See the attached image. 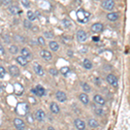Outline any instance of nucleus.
Returning <instances> with one entry per match:
<instances>
[{
  "label": "nucleus",
  "instance_id": "f257e3e1",
  "mask_svg": "<svg viewBox=\"0 0 130 130\" xmlns=\"http://www.w3.org/2000/svg\"><path fill=\"white\" fill-rule=\"evenodd\" d=\"M76 17L79 22L82 23V24H86V23H88L89 20L90 13L83 9H80L76 12Z\"/></svg>",
  "mask_w": 130,
  "mask_h": 130
},
{
  "label": "nucleus",
  "instance_id": "f03ea898",
  "mask_svg": "<svg viewBox=\"0 0 130 130\" xmlns=\"http://www.w3.org/2000/svg\"><path fill=\"white\" fill-rule=\"evenodd\" d=\"M29 111V106L25 103H19L17 107V113L19 115L25 116Z\"/></svg>",
  "mask_w": 130,
  "mask_h": 130
},
{
  "label": "nucleus",
  "instance_id": "7ed1b4c3",
  "mask_svg": "<svg viewBox=\"0 0 130 130\" xmlns=\"http://www.w3.org/2000/svg\"><path fill=\"white\" fill-rule=\"evenodd\" d=\"M31 92H32L34 95H37V96H43L45 95V93H46L45 89L40 85H37L35 89H31Z\"/></svg>",
  "mask_w": 130,
  "mask_h": 130
},
{
  "label": "nucleus",
  "instance_id": "20e7f679",
  "mask_svg": "<svg viewBox=\"0 0 130 130\" xmlns=\"http://www.w3.org/2000/svg\"><path fill=\"white\" fill-rule=\"evenodd\" d=\"M102 6L107 10H111L115 7V2L113 0H104L102 3Z\"/></svg>",
  "mask_w": 130,
  "mask_h": 130
},
{
  "label": "nucleus",
  "instance_id": "39448f33",
  "mask_svg": "<svg viewBox=\"0 0 130 130\" xmlns=\"http://www.w3.org/2000/svg\"><path fill=\"white\" fill-rule=\"evenodd\" d=\"M106 80L110 85H112L113 87L116 88L117 86H118V80H117V78L114 75H112V74L108 75H107Z\"/></svg>",
  "mask_w": 130,
  "mask_h": 130
},
{
  "label": "nucleus",
  "instance_id": "423d86ee",
  "mask_svg": "<svg viewBox=\"0 0 130 130\" xmlns=\"http://www.w3.org/2000/svg\"><path fill=\"white\" fill-rule=\"evenodd\" d=\"M76 37H77V40L78 42H80V43H84V42L87 40V34H86V32L84 30H78V32H77L76 34Z\"/></svg>",
  "mask_w": 130,
  "mask_h": 130
},
{
  "label": "nucleus",
  "instance_id": "0eeeda50",
  "mask_svg": "<svg viewBox=\"0 0 130 130\" xmlns=\"http://www.w3.org/2000/svg\"><path fill=\"white\" fill-rule=\"evenodd\" d=\"M9 72L12 76H18L20 75V70L16 65H11L9 67Z\"/></svg>",
  "mask_w": 130,
  "mask_h": 130
},
{
  "label": "nucleus",
  "instance_id": "6e6552de",
  "mask_svg": "<svg viewBox=\"0 0 130 130\" xmlns=\"http://www.w3.org/2000/svg\"><path fill=\"white\" fill-rule=\"evenodd\" d=\"M14 125L18 129H24L25 128V123L24 121L21 120L19 118H15L14 119Z\"/></svg>",
  "mask_w": 130,
  "mask_h": 130
},
{
  "label": "nucleus",
  "instance_id": "1a4fd4ad",
  "mask_svg": "<svg viewBox=\"0 0 130 130\" xmlns=\"http://www.w3.org/2000/svg\"><path fill=\"white\" fill-rule=\"evenodd\" d=\"M45 116H46L45 113L43 112L42 109H38L35 114L36 119H37L38 121H44V119H45Z\"/></svg>",
  "mask_w": 130,
  "mask_h": 130
},
{
  "label": "nucleus",
  "instance_id": "9d476101",
  "mask_svg": "<svg viewBox=\"0 0 130 130\" xmlns=\"http://www.w3.org/2000/svg\"><path fill=\"white\" fill-rule=\"evenodd\" d=\"M56 99H57L59 102H64L65 101L67 100V95L64 92L62 91H57L56 94Z\"/></svg>",
  "mask_w": 130,
  "mask_h": 130
},
{
  "label": "nucleus",
  "instance_id": "9b49d317",
  "mask_svg": "<svg viewBox=\"0 0 130 130\" xmlns=\"http://www.w3.org/2000/svg\"><path fill=\"white\" fill-rule=\"evenodd\" d=\"M91 30L94 31V32H102L103 30V25L100 23H95L92 25Z\"/></svg>",
  "mask_w": 130,
  "mask_h": 130
},
{
  "label": "nucleus",
  "instance_id": "f8f14e48",
  "mask_svg": "<svg viewBox=\"0 0 130 130\" xmlns=\"http://www.w3.org/2000/svg\"><path fill=\"white\" fill-rule=\"evenodd\" d=\"M40 56L46 61H50L52 58L51 53H50V51H48V50H42V51L40 52Z\"/></svg>",
  "mask_w": 130,
  "mask_h": 130
},
{
  "label": "nucleus",
  "instance_id": "ddd939ff",
  "mask_svg": "<svg viewBox=\"0 0 130 130\" xmlns=\"http://www.w3.org/2000/svg\"><path fill=\"white\" fill-rule=\"evenodd\" d=\"M74 123H75V127H76L77 129L83 130V129L85 128V123H84V121L80 120V119H76V120H75Z\"/></svg>",
  "mask_w": 130,
  "mask_h": 130
},
{
  "label": "nucleus",
  "instance_id": "4468645a",
  "mask_svg": "<svg viewBox=\"0 0 130 130\" xmlns=\"http://www.w3.org/2000/svg\"><path fill=\"white\" fill-rule=\"evenodd\" d=\"M34 70H35V72L38 75H40V76H43V75H44V72H43V68H42V66L37 63L34 64Z\"/></svg>",
  "mask_w": 130,
  "mask_h": 130
},
{
  "label": "nucleus",
  "instance_id": "2eb2a0df",
  "mask_svg": "<svg viewBox=\"0 0 130 130\" xmlns=\"http://www.w3.org/2000/svg\"><path fill=\"white\" fill-rule=\"evenodd\" d=\"M17 62L20 65H22V66H26V65L28 64V60H27V58L24 57V56H18V57H17Z\"/></svg>",
  "mask_w": 130,
  "mask_h": 130
},
{
  "label": "nucleus",
  "instance_id": "dca6fc26",
  "mask_svg": "<svg viewBox=\"0 0 130 130\" xmlns=\"http://www.w3.org/2000/svg\"><path fill=\"white\" fill-rule=\"evenodd\" d=\"M94 101H95L97 104H99V105L102 106L105 104V100H104V98H102V96H101L100 95H95L94 96Z\"/></svg>",
  "mask_w": 130,
  "mask_h": 130
},
{
  "label": "nucleus",
  "instance_id": "f3484780",
  "mask_svg": "<svg viewBox=\"0 0 130 130\" xmlns=\"http://www.w3.org/2000/svg\"><path fill=\"white\" fill-rule=\"evenodd\" d=\"M50 110H51V112L53 113V114H58V113L60 112L59 106H58L56 102H52V103L50 104Z\"/></svg>",
  "mask_w": 130,
  "mask_h": 130
},
{
  "label": "nucleus",
  "instance_id": "a211bd4d",
  "mask_svg": "<svg viewBox=\"0 0 130 130\" xmlns=\"http://www.w3.org/2000/svg\"><path fill=\"white\" fill-rule=\"evenodd\" d=\"M107 18H108L109 21H112V22H115L119 18V15L115 12H111V13H108L107 15Z\"/></svg>",
  "mask_w": 130,
  "mask_h": 130
},
{
  "label": "nucleus",
  "instance_id": "6ab92c4d",
  "mask_svg": "<svg viewBox=\"0 0 130 130\" xmlns=\"http://www.w3.org/2000/svg\"><path fill=\"white\" fill-rule=\"evenodd\" d=\"M79 99L82 102H83V104H85V105H87L88 103L89 102V96H88L86 94L84 93H82L80 95H79Z\"/></svg>",
  "mask_w": 130,
  "mask_h": 130
},
{
  "label": "nucleus",
  "instance_id": "aec40b11",
  "mask_svg": "<svg viewBox=\"0 0 130 130\" xmlns=\"http://www.w3.org/2000/svg\"><path fill=\"white\" fill-rule=\"evenodd\" d=\"M9 11L10 14H12V15H17V14L20 13L21 10H19V8L18 7V6H10V7H9Z\"/></svg>",
  "mask_w": 130,
  "mask_h": 130
},
{
  "label": "nucleus",
  "instance_id": "412c9836",
  "mask_svg": "<svg viewBox=\"0 0 130 130\" xmlns=\"http://www.w3.org/2000/svg\"><path fill=\"white\" fill-rule=\"evenodd\" d=\"M49 46H50V50H51L52 51H57V50H59V44H58V43L55 41L50 42Z\"/></svg>",
  "mask_w": 130,
  "mask_h": 130
},
{
  "label": "nucleus",
  "instance_id": "4be33fe9",
  "mask_svg": "<svg viewBox=\"0 0 130 130\" xmlns=\"http://www.w3.org/2000/svg\"><path fill=\"white\" fill-rule=\"evenodd\" d=\"M83 67H84L86 70H91L92 67H93V64H92L90 60L84 59V61H83Z\"/></svg>",
  "mask_w": 130,
  "mask_h": 130
},
{
  "label": "nucleus",
  "instance_id": "5701e85b",
  "mask_svg": "<svg viewBox=\"0 0 130 130\" xmlns=\"http://www.w3.org/2000/svg\"><path fill=\"white\" fill-rule=\"evenodd\" d=\"M21 53H22V56H24V57H26V58L30 57L31 56L30 51L28 49H26V48H24V49L21 50Z\"/></svg>",
  "mask_w": 130,
  "mask_h": 130
},
{
  "label": "nucleus",
  "instance_id": "b1692460",
  "mask_svg": "<svg viewBox=\"0 0 130 130\" xmlns=\"http://www.w3.org/2000/svg\"><path fill=\"white\" fill-rule=\"evenodd\" d=\"M88 123H89V126L91 127H97L99 124H98L97 121H95V119H89V121H88Z\"/></svg>",
  "mask_w": 130,
  "mask_h": 130
},
{
  "label": "nucleus",
  "instance_id": "393cba45",
  "mask_svg": "<svg viewBox=\"0 0 130 130\" xmlns=\"http://www.w3.org/2000/svg\"><path fill=\"white\" fill-rule=\"evenodd\" d=\"M27 18H29V20H30V21H34L36 18V15H35V13L33 11H30V10H29L28 12H27Z\"/></svg>",
  "mask_w": 130,
  "mask_h": 130
},
{
  "label": "nucleus",
  "instance_id": "a878e982",
  "mask_svg": "<svg viewBox=\"0 0 130 130\" xmlns=\"http://www.w3.org/2000/svg\"><path fill=\"white\" fill-rule=\"evenodd\" d=\"M9 50H10V52L12 54V55H15V54L18 53V47H17L16 45H11V46H10Z\"/></svg>",
  "mask_w": 130,
  "mask_h": 130
},
{
  "label": "nucleus",
  "instance_id": "bb28decb",
  "mask_svg": "<svg viewBox=\"0 0 130 130\" xmlns=\"http://www.w3.org/2000/svg\"><path fill=\"white\" fill-rule=\"evenodd\" d=\"M69 72H70V68H69V67L65 66L61 69V74H62L63 75H66Z\"/></svg>",
  "mask_w": 130,
  "mask_h": 130
},
{
  "label": "nucleus",
  "instance_id": "cd10ccee",
  "mask_svg": "<svg viewBox=\"0 0 130 130\" xmlns=\"http://www.w3.org/2000/svg\"><path fill=\"white\" fill-rule=\"evenodd\" d=\"M25 116H26L27 122H29L30 124H32V123L34 122V119H33V116L31 115H26Z\"/></svg>",
  "mask_w": 130,
  "mask_h": 130
},
{
  "label": "nucleus",
  "instance_id": "c85d7f7f",
  "mask_svg": "<svg viewBox=\"0 0 130 130\" xmlns=\"http://www.w3.org/2000/svg\"><path fill=\"white\" fill-rule=\"evenodd\" d=\"M83 89L84 90L85 92H90V86L88 84V83H83Z\"/></svg>",
  "mask_w": 130,
  "mask_h": 130
},
{
  "label": "nucleus",
  "instance_id": "c756f323",
  "mask_svg": "<svg viewBox=\"0 0 130 130\" xmlns=\"http://www.w3.org/2000/svg\"><path fill=\"white\" fill-rule=\"evenodd\" d=\"M24 25L26 29H30L31 27H32V24H31V23L29 20H24Z\"/></svg>",
  "mask_w": 130,
  "mask_h": 130
},
{
  "label": "nucleus",
  "instance_id": "7c9ffc66",
  "mask_svg": "<svg viewBox=\"0 0 130 130\" xmlns=\"http://www.w3.org/2000/svg\"><path fill=\"white\" fill-rule=\"evenodd\" d=\"M5 74H6V72H5V68H4L3 66H0V78H4Z\"/></svg>",
  "mask_w": 130,
  "mask_h": 130
},
{
  "label": "nucleus",
  "instance_id": "2f4dec72",
  "mask_svg": "<svg viewBox=\"0 0 130 130\" xmlns=\"http://www.w3.org/2000/svg\"><path fill=\"white\" fill-rule=\"evenodd\" d=\"M11 2H12V0H0V3L5 6H7V5H10Z\"/></svg>",
  "mask_w": 130,
  "mask_h": 130
},
{
  "label": "nucleus",
  "instance_id": "473e14b6",
  "mask_svg": "<svg viewBox=\"0 0 130 130\" xmlns=\"http://www.w3.org/2000/svg\"><path fill=\"white\" fill-rule=\"evenodd\" d=\"M21 3L22 5L26 8H29L30 7V1L29 0H21Z\"/></svg>",
  "mask_w": 130,
  "mask_h": 130
},
{
  "label": "nucleus",
  "instance_id": "72a5a7b5",
  "mask_svg": "<svg viewBox=\"0 0 130 130\" xmlns=\"http://www.w3.org/2000/svg\"><path fill=\"white\" fill-rule=\"evenodd\" d=\"M95 114L97 115H99V116H102V115H103V114H104L103 110H102V108H96L95 110Z\"/></svg>",
  "mask_w": 130,
  "mask_h": 130
},
{
  "label": "nucleus",
  "instance_id": "f704fd0d",
  "mask_svg": "<svg viewBox=\"0 0 130 130\" xmlns=\"http://www.w3.org/2000/svg\"><path fill=\"white\" fill-rule=\"evenodd\" d=\"M62 23H63V25L65 28H69L70 26V22L68 19H63L62 20Z\"/></svg>",
  "mask_w": 130,
  "mask_h": 130
},
{
  "label": "nucleus",
  "instance_id": "c9c22d12",
  "mask_svg": "<svg viewBox=\"0 0 130 130\" xmlns=\"http://www.w3.org/2000/svg\"><path fill=\"white\" fill-rule=\"evenodd\" d=\"M44 37H47V38H52L54 36L51 32H50V31H46V32H44Z\"/></svg>",
  "mask_w": 130,
  "mask_h": 130
},
{
  "label": "nucleus",
  "instance_id": "e433bc0d",
  "mask_svg": "<svg viewBox=\"0 0 130 130\" xmlns=\"http://www.w3.org/2000/svg\"><path fill=\"white\" fill-rule=\"evenodd\" d=\"M50 73L52 75H55V76L58 75V71L56 70V69H50Z\"/></svg>",
  "mask_w": 130,
  "mask_h": 130
},
{
  "label": "nucleus",
  "instance_id": "4c0bfd02",
  "mask_svg": "<svg viewBox=\"0 0 130 130\" xmlns=\"http://www.w3.org/2000/svg\"><path fill=\"white\" fill-rule=\"evenodd\" d=\"M37 41H38V43L39 44H41V45H44L45 44V41H44V39H43V37H38V39H37Z\"/></svg>",
  "mask_w": 130,
  "mask_h": 130
},
{
  "label": "nucleus",
  "instance_id": "58836bf2",
  "mask_svg": "<svg viewBox=\"0 0 130 130\" xmlns=\"http://www.w3.org/2000/svg\"><path fill=\"white\" fill-rule=\"evenodd\" d=\"M5 55V50H4L3 46L0 44V56H4Z\"/></svg>",
  "mask_w": 130,
  "mask_h": 130
},
{
  "label": "nucleus",
  "instance_id": "ea45409f",
  "mask_svg": "<svg viewBox=\"0 0 130 130\" xmlns=\"http://www.w3.org/2000/svg\"><path fill=\"white\" fill-rule=\"evenodd\" d=\"M99 39H100L99 37H93V41H95V42H98Z\"/></svg>",
  "mask_w": 130,
  "mask_h": 130
},
{
  "label": "nucleus",
  "instance_id": "a19ab883",
  "mask_svg": "<svg viewBox=\"0 0 130 130\" xmlns=\"http://www.w3.org/2000/svg\"><path fill=\"white\" fill-rule=\"evenodd\" d=\"M49 129H50V130H53L54 128H53V127H49Z\"/></svg>",
  "mask_w": 130,
  "mask_h": 130
},
{
  "label": "nucleus",
  "instance_id": "79ce46f5",
  "mask_svg": "<svg viewBox=\"0 0 130 130\" xmlns=\"http://www.w3.org/2000/svg\"><path fill=\"white\" fill-rule=\"evenodd\" d=\"M0 91H1V88H0Z\"/></svg>",
  "mask_w": 130,
  "mask_h": 130
}]
</instances>
